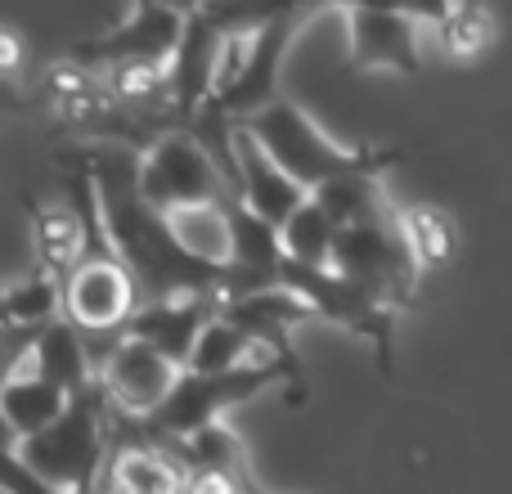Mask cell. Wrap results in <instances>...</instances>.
I'll list each match as a JSON object with an SVG mask.
<instances>
[{
    "instance_id": "7402d4cb",
    "label": "cell",
    "mask_w": 512,
    "mask_h": 494,
    "mask_svg": "<svg viewBox=\"0 0 512 494\" xmlns=\"http://www.w3.org/2000/svg\"><path fill=\"white\" fill-rule=\"evenodd\" d=\"M333 230H337V225L328 221V212L306 194L288 216H283V225H279L283 256H292V261H306V265H328Z\"/></svg>"
},
{
    "instance_id": "277c9868",
    "label": "cell",
    "mask_w": 512,
    "mask_h": 494,
    "mask_svg": "<svg viewBox=\"0 0 512 494\" xmlns=\"http://www.w3.org/2000/svg\"><path fill=\"white\" fill-rule=\"evenodd\" d=\"M279 382V364L265 351L248 355L234 369H216V373H198V369H180L176 382L167 387V396L149 409L144 418H131L144 436L153 441H180V436L198 432V427L225 418V409L252 400L261 387Z\"/></svg>"
},
{
    "instance_id": "52a82bcc",
    "label": "cell",
    "mask_w": 512,
    "mask_h": 494,
    "mask_svg": "<svg viewBox=\"0 0 512 494\" xmlns=\"http://www.w3.org/2000/svg\"><path fill=\"white\" fill-rule=\"evenodd\" d=\"M135 185L153 207L207 203V198H234L221 167L207 158V149L189 131H162L135 153Z\"/></svg>"
},
{
    "instance_id": "ffe728a7",
    "label": "cell",
    "mask_w": 512,
    "mask_h": 494,
    "mask_svg": "<svg viewBox=\"0 0 512 494\" xmlns=\"http://www.w3.org/2000/svg\"><path fill=\"white\" fill-rule=\"evenodd\" d=\"M391 212H396V225H400V234H405L409 252H414L418 270H436V265L454 261V252H459V230H454L450 212H441V207H432V203H414V207L391 203Z\"/></svg>"
},
{
    "instance_id": "603a6c76",
    "label": "cell",
    "mask_w": 512,
    "mask_h": 494,
    "mask_svg": "<svg viewBox=\"0 0 512 494\" xmlns=\"http://www.w3.org/2000/svg\"><path fill=\"white\" fill-rule=\"evenodd\" d=\"M333 0H207L198 14H207L221 32H252L261 23H274V18H310L319 9H328Z\"/></svg>"
},
{
    "instance_id": "4fadbf2b",
    "label": "cell",
    "mask_w": 512,
    "mask_h": 494,
    "mask_svg": "<svg viewBox=\"0 0 512 494\" xmlns=\"http://www.w3.org/2000/svg\"><path fill=\"white\" fill-rule=\"evenodd\" d=\"M216 306H221V292H167V297H149L140 301V306L126 315V333L144 337V342H153L162 355H167L171 364H185L189 360V346H194L198 328L207 324V319L216 315Z\"/></svg>"
},
{
    "instance_id": "30bf717a",
    "label": "cell",
    "mask_w": 512,
    "mask_h": 494,
    "mask_svg": "<svg viewBox=\"0 0 512 494\" xmlns=\"http://www.w3.org/2000/svg\"><path fill=\"white\" fill-rule=\"evenodd\" d=\"M176 373H180V364H171L158 346L126 333V328H117V333L108 337L95 360V382H99V391H104L108 409H117V414H126V418L149 414V409L167 396Z\"/></svg>"
},
{
    "instance_id": "484cf974",
    "label": "cell",
    "mask_w": 512,
    "mask_h": 494,
    "mask_svg": "<svg viewBox=\"0 0 512 494\" xmlns=\"http://www.w3.org/2000/svg\"><path fill=\"white\" fill-rule=\"evenodd\" d=\"M27 63H32V45H27V36L18 32V27L0 23V72H5V77H18V81H23Z\"/></svg>"
},
{
    "instance_id": "44dd1931",
    "label": "cell",
    "mask_w": 512,
    "mask_h": 494,
    "mask_svg": "<svg viewBox=\"0 0 512 494\" xmlns=\"http://www.w3.org/2000/svg\"><path fill=\"white\" fill-rule=\"evenodd\" d=\"M261 346L252 342L248 333H243L234 319H225L221 310H216L212 319H207L203 328H198L194 346H189V360L180 364V369H198V373H216V369H234V364H243L248 355H256Z\"/></svg>"
},
{
    "instance_id": "f1b7e54d",
    "label": "cell",
    "mask_w": 512,
    "mask_h": 494,
    "mask_svg": "<svg viewBox=\"0 0 512 494\" xmlns=\"http://www.w3.org/2000/svg\"><path fill=\"white\" fill-rule=\"evenodd\" d=\"M162 5H171L176 14H194V9H203L207 0H162Z\"/></svg>"
},
{
    "instance_id": "83f0119b",
    "label": "cell",
    "mask_w": 512,
    "mask_h": 494,
    "mask_svg": "<svg viewBox=\"0 0 512 494\" xmlns=\"http://www.w3.org/2000/svg\"><path fill=\"white\" fill-rule=\"evenodd\" d=\"M36 108V95L23 86L18 77H5L0 72V117H14V113H32Z\"/></svg>"
},
{
    "instance_id": "8992f818",
    "label": "cell",
    "mask_w": 512,
    "mask_h": 494,
    "mask_svg": "<svg viewBox=\"0 0 512 494\" xmlns=\"http://www.w3.org/2000/svg\"><path fill=\"white\" fill-rule=\"evenodd\" d=\"M279 283L292 288L319 319L346 328V333H360L378 346V364L382 373H391V324H396V310L382 297H373L364 283L337 274L333 265H306L283 256L279 261Z\"/></svg>"
},
{
    "instance_id": "d6986e66",
    "label": "cell",
    "mask_w": 512,
    "mask_h": 494,
    "mask_svg": "<svg viewBox=\"0 0 512 494\" xmlns=\"http://www.w3.org/2000/svg\"><path fill=\"white\" fill-rule=\"evenodd\" d=\"M225 203L221 198H207V203L162 207L171 239L185 247L189 256H198L207 265H221V270H225V256H230V212H225Z\"/></svg>"
},
{
    "instance_id": "3957f363",
    "label": "cell",
    "mask_w": 512,
    "mask_h": 494,
    "mask_svg": "<svg viewBox=\"0 0 512 494\" xmlns=\"http://www.w3.org/2000/svg\"><path fill=\"white\" fill-rule=\"evenodd\" d=\"M14 450L23 454V463L45 481L50 494H81L99 486V472H104L108 459V400L99 391V382H86V387L72 391L59 418H50L32 436H18Z\"/></svg>"
},
{
    "instance_id": "5bb4252c",
    "label": "cell",
    "mask_w": 512,
    "mask_h": 494,
    "mask_svg": "<svg viewBox=\"0 0 512 494\" xmlns=\"http://www.w3.org/2000/svg\"><path fill=\"white\" fill-rule=\"evenodd\" d=\"M225 212H230V256H225L221 297H230V292H248V288H265V283H279V261H283L279 225L261 221L243 198H230Z\"/></svg>"
},
{
    "instance_id": "4316f807",
    "label": "cell",
    "mask_w": 512,
    "mask_h": 494,
    "mask_svg": "<svg viewBox=\"0 0 512 494\" xmlns=\"http://www.w3.org/2000/svg\"><path fill=\"white\" fill-rule=\"evenodd\" d=\"M333 5H378V9H400V14L418 18V23H441L450 0H333Z\"/></svg>"
},
{
    "instance_id": "f546056e",
    "label": "cell",
    "mask_w": 512,
    "mask_h": 494,
    "mask_svg": "<svg viewBox=\"0 0 512 494\" xmlns=\"http://www.w3.org/2000/svg\"><path fill=\"white\" fill-rule=\"evenodd\" d=\"M9 328V306H5V288H0V333Z\"/></svg>"
},
{
    "instance_id": "e0dca14e",
    "label": "cell",
    "mask_w": 512,
    "mask_h": 494,
    "mask_svg": "<svg viewBox=\"0 0 512 494\" xmlns=\"http://www.w3.org/2000/svg\"><path fill=\"white\" fill-rule=\"evenodd\" d=\"M27 216H32V243H36V265L50 270L54 279L72 270L86 252H95L86 225H81L72 203H32L27 198Z\"/></svg>"
},
{
    "instance_id": "9c48e42d",
    "label": "cell",
    "mask_w": 512,
    "mask_h": 494,
    "mask_svg": "<svg viewBox=\"0 0 512 494\" xmlns=\"http://www.w3.org/2000/svg\"><path fill=\"white\" fill-rule=\"evenodd\" d=\"M135 306H140V292L117 252H86L59 279V315L72 319L90 342L113 337Z\"/></svg>"
},
{
    "instance_id": "6da1fadb",
    "label": "cell",
    "mask_w": 512,
    "mask_h": 494,
    "mask_svg": "<svg viewBox=\"0 0 512 494\" xmlns=\"http://www.w3.org/2000/svg\"><path fill=\"white\" fill-rule=\"evenodd\" d=\"M77 158L86 162L95 180V203L104 221V239L117 252V261L131 270L140 301L167 297V292H221L225 270L189 256L185 247L171 239L167 216L140 194L135 185V149L113 140L77 144Z\"/></svg>"
},
{
    "instance_id": "2e32d148",
    "label": "cell",
    "mask_w": 512,
    "mask_h": 494,
    "mask_svg": "<svg viewBox=\"0 0 512 494\" xmlns=\"http://www.w3.org/2000/svg\"><path fill=\"white\" fill-rule=\"evenodd\" d=\"M234 153H239V198L261 216V221L283 225V216L306 198V189H301L297 180L243 131V126L234 131Z\"/></svg>"
},
{
    "instance_id": "9a60e30c",
    "label": "cell",
    "mask_w": 512,
    "mask_h": 494,
    "mask_svg": "<svg viewBox=\"0 0 512 494\" xmlns=\"http://www.w3.org/2000/svg\"><path fill=\"white\" fill-rule=\"evenodd\" d=\"M23 364L32 373H41V378L59 382L63 391H77V387H86V382H95L90 337L63 315L45 319V324L36 328L32 342H27V351H23Z\"/></svg>"
},
{
    "instance_id": "d4e9b609",
    "label": "cell",
    "mask_w": 512,
    "mask_h": 494,
    "mask_svg": "<svg viewBox=\"0 0 512 494\" xmlns=\"http://www.w3.org/2000/svg\"><path fill=\"white\" fill-rule=\"evenodd\" d=\"M0 494H50L45 481L23 463V454L14 450V441L0 445Z\"/></svg>"
},
{
    "instance_id": "cb8c5ba5",
    "label": "cell",
    "mask_w": 512,
    "mask_h": 494,
    "mask_svg": "<svg viewBox=\"0 0 512 494\" xmlns=\"http://www.w3.org/2000/svg\"><path fill=\"white\" fill-rule=\"evenodd\" d=\"M5 306H9V324L41 328L45 319L59 315V279L36 265L27 279H18V283H9L5 288Z\"/></svg>"
},
{
    "instance_id": "7c38bea8",
    "label": "cell",
    "mask_w": 512,
    "mask_h": 494,
    "mask_svg": "<svg viewBox=\"0 0 512 494\" xmlns=\"http://www.w3.org/2000/svg\"><path fill=\"white\" fill-rule=\"evenodd\" d=\"M185 14H176L162 0H135L131 18L117 23L113 32L95 36V41L72 45V59L90 63V68H108V63H167L180 41Z\"/></svg>"
},
{
    "instance_id": "4dcf8cb0",
    "label": "cell",
    "mask_w": 512,
    "mask_h": 494,
    "mask_svg": "<svg viewBox=\"0 0 512 494\" xmlns=\"http://www.w3.org/2000/svg\"><path fill=\"white\" fill-rule=\"evenodd\" d=\"M14 441V432H9V423H5V414H0V445H9Z\"/></svg>"
},
{
    "instance_id": "ba28073f",
    "label": "cell",
    "mask_w": 512,
    "mask_h": 494,
    "mask_svg": "<svg viewBox=\"0 0 512 494\" xmlns=\"http://www.w3.org/2000/svg\"><path fill=\"white\" fill-rule=\"evenodd\" d=\"M216 310H221L225 319H234V324H239L243 333H248L252 342L261 346L274 364H279V378L288 382L292 405L310 400L306 369H301L297 351H292V328L306 324V319H315V310H310L297 292L283 288V283H265V288L230 292V297H221V306Z\"/></svg>"
},
{
    "instance_id": "ac0fdd59",
    "label": "cell",
    "mask_w": 512,
    "mask_h": 494,
    "mask_svg": "<svg viewBox=\"0 0 512 494\" xmlns=\"http://www.w3.org/2000/svg\"><path fill=\"white\" fill-rule=\"evenodd\" d=\"M68 396H72V391H63L59 382L32 373L23 360H18L14 369L0 378V414H5L14 441H18V436L41 432L50 418H59V409L68 405Z\"/></svg>"
},
{
    "instance_id": "8fae6325",
    "label": "cell",
    "mask_w": 512,
    "mask_h": 494,
    "mask_svg": "<svg viewBox=\"0 0 512 494\" xmlns=\"http://www.w3.org/2000/svg\"><path fill=\"white\" fill-rule=\"evenodd\" d=\"M346 18V54L360 72H396V77H418V18L400 9L378 5H337Z\"/></svg>"
},
{
    "instance_id": "7a4b0ae2",
    "label": "cell",
    "mask_w": 512,
    "mask_h": 494,
    "mask_svg": "<svg viewBox=\"0 0 512 494\" xmlns=\"http://www.w3.org/2000/svg\"><path fill=\"white\" fill-rule=\"evenodd\" d=\"M239 126L297 180L301 189H315L324 180L355 176V171H387L400 162L396 149H373V144H337L319 131V122L292 99H270L265 108L239 117Z\"/></svg>"
},
{
    "instance_id": "5b68a950",
    "label": "cell",
    "mask_w": 512,
    "mask_h": 494,
    "mask_svg": "<svg viewBox=\"0 0 512 494\" xmlns=\"http://www.w3.org/2000/svg\"><path fill=\"white\" fill-rule=\"evenodd\" d=\"M328 265L346 279L364 283L373 297H382L391 310H405L418 288V261L409 252L405 234L396 225L391 203L382 212L364 216V221H346L333 230V247H328Z\"/></svg>"
}]
</instances>
